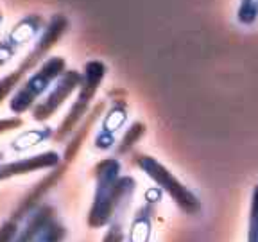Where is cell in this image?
Here are the masks:
<instances>
[{"label": "cell", "mask_w": 258, "mask_h": 242, "mask_svg": "<svg viewBox=\"0 0 258 242\" xmlns=\"http://www.w3.org/2000/svg\"><path fill=\"white\" fill-rule=\"evenodd\" d=\"M102 108H104V104H102V102H99V104H95V108L90 111V115H86V122L81 126V129L76 133V138H74V140L67 145V151H64V160H67V161H70V160H74V158H76L77 151H79L81 144H83V138L88 135L92 124L97 120V117L102 113Z\"/></svg>", "instance_id": "9c48e42d"}, {"label": "cell", "mask_w": 258, "mask_h": 242, "mask_svg": "<svg viewBox=\"0 0 258 242\" xmlns=\"http://www.w3.org/2000/svg\"><path fill=\"white\" fill-rule=\"evenodd\" d=\"M137 165H138V169L144 174H147L163 192H167V196L172 199L174 205L181 210L183 214L198 215L203 212V205L198 196H196L186 185H183L163 163L154 160L149 154H138Z\"/></svg>", "instance_id": "7a4b0ae2"}, {"label": "cell", "mask_w": 258, "mask_h": 242, "mask_svg": "<svg viewBox=\"0 0 258 242\" xmlns=\"http://www.w3.org/2000/svg\"><path fill=\"white\" fill-rule=\"evenodd\" d=\"M81 83H83V74L77 72V70H67V72L59 77V81H57V85L54 86L52 92L48 93L43 101L34 108V111H32L34 120H38V122L48 120V118L52 117L54 113L64 104V101H67L76 90H79Z\"/></svg>", "instance_id": "8992f818"}, {"label": "cell", "mask_w": 258, "mask_h": 242, "mask_svg": "<svg viewBox=\"0 0 258 242\" xmlns=\"http://www.w3.org/2000/svg\"><path fill=\"white\" fill-rule=\"evenodd\" d=\"M144 135H145V124H142V122H135V124L129 128L127 133H125V137L122 138V144H120V147H118V154H122V153H125V151L131 149V147H133V145L137 144Z\"/></svg>", "instance_id": "7c38bea8"}, {"label": "cell", "mask_w": 258, "mask_h": 242, "mask_svg": "<svg viewBox=\"0 0 258 242\" xmlns=\"http://www.w3.org/2000/svg\"><path fill=\"white\" fill-rule=\"evenodd\" d=\"M106 76V65L102 61L92 59L85 65V74H83V83L79 86V93H77V101L72 104L70 111L67 113V117L63 118L59 129L56 133V140H63L67 138L74 129L79 126V122L90 113V106L93 102L97 90L101 86Z\"/></svg>", "instance_id": "3957f363"}, {"label": "cell", "mask_w": 258, "mask_h": 242, "mask_svg": "<svg viewBox=\"0 0 258 242\" xmlns=\"http://www.w3.org/2000/svg\"><path fill=\"white\" fill-rule=\"evenodd\" d=\"M258 242V183L251 190L249 203V221H247V240Z\"/></svg>", "instance_id": "8fae6325"}, {"label": "cell", "mask_w": 258, "mask_h": 242, "mask_svg": "<svg viewBox=\"0 0 258 242\" xmlns=\"http://www.w3.org/2000/svg\"><path fill=\"white\" fill-rule=\"evenodd\" d=\"M22 126V118L15 117V118H4V120H0V133H4V131H9L13 128H20Z\"/></svg>", "instance_id": "5bb4252c"}, {"label": "cell", "mask_w": 258, "mask_h": 242, "mask_svg": "<svg viewBox=\"0 0 258 242\" xmlns=\"http://www.w3.org/2000/svg\"><path fill=\"white\" fill-rule=\"evenodd\" d=\"M151 226H153V206L145 205L135 215L127 242H149Z\"/></svg>", "instance_id": "ba28073f"}, {"label": "cell", "mask_w": 258, "mask_h": 242, "mask_svg": "<svg viewBox=\"0 0 258 242\" xmlns=\"http://www.w3.org/2000/svg\"><path fill=\"white\" fill-rule=\"evenodd\" d=\"M237 22L244 27H251L258 22V0H238Z\"/></svg>", "instance_id": "30bf717a"}, {"label": "cell", "mask_w": 258, "mask_h": 242, "mask_svg": "<svg viewBox=\"0 0 258 242\" xmlns=\"http://www.w3.org/2000/svg\"><path fill=\"white\" fill-rule=\"evenodd\" d=\"M95 198L90 208V228H102L111 221L115 210L125 199L133 198L137 182L131 176H120V163L115 158L95 165Z\"/></svg>", "instance_id": "6da1fadb"}, {"label": "cell", "mask_w": 258, "mask_h": 242, "mask_svg": "<svg viewBox=\"0 0 258 242\" xmlns=\"http://www.w3.org/2000/svg\"><path fill=\"white\" fill-rule=\"evenodd\" d=\"M59 154L54 151H47V153L34 154L31 158H24V160L13 161V163H6L0 167V179H8L13 176H22V174L36 172L41 169H52V167L59 165Z\"/></svg>", "instance_id": "52a82bcc"}, {"label": "cell", "mask_w": 258, "mask_h": 242, "mask_svg": "<svg viewBox=\"0 0 258 242\" xmlns=\"http://www.w3.org/2000/svg\"><path fill=\"white\" fill-rule=\"evenodd\" d=\"M67 27H69V20H67V16L54 15L52 18H50L48 25L45 27V32L40 36L36 47L32 48L31 54H29V56L25 57L20 65H18V69H16L15 72L9 74V76H6L4 79L0 81V102L4 101V97L8 95V93L11 92L18 83H20L22 77H24L31 69H34V67L38 65V61H40L41 57H43L45 54H47L48 50H50V48H52L54 45L61 40V36L64 34Z\"/></svg>", "instance_id": "277c9868"}, {"label": "cell", "mask_w": 258, "mask_h": 242, "mask_svg": "<svg viewBox=\"0 0 258 242\" xmlns=\"http://www.w3.org/2000/svg\"><path fill=\"white\" fill-rule=\"evenodd\" d=\"M16 231H18V228H16L15 222H6V224H2V228H0V242H13V238L16 237Z\"/></svg>", "instance_id": "4fadbf2b"}, {"label": "cell", "mask_w": 258, "mask_h": 242, "mask_svg": "<svg viewBox=\"0 0 258 242\" xmlns=\"http://www.w3.org/2000/svg\"><path fill=\"white\" fill-rule=\"evenodd\" d=\"M64 72H67V61L63 57L59 56L48 57L40 69L22 85V88L13 95L11 102H9L11 109L16 115L25 113L43 95L45 90L52 85V81L59 79Z\"/></svg>", "instance_id": "5b68a950"}]
</instances>
